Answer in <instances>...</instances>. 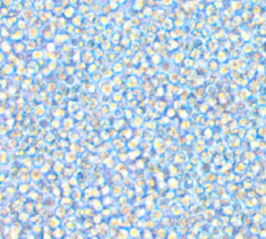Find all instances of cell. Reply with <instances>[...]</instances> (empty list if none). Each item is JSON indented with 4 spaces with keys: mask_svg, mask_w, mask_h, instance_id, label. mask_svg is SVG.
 <instances>
[{
    "mask_svg": "<svg viewBox=\"0 0 266 239\" xmlns=\"http://www.w3.org/2000/svg\"><path fill=\"white\" fill-rule=\"evenodd\" d=\"M31 178L34 181H40L43 178V171H42V169L41 171L40 169H34V171H31Z\"/></svg>",
    "mask_w": 266,
    "mask_h": 239,
    "instance_id": "cell-1",
    "label": "cell"
},
{
    "mask_svg": "<svg viewBox=\"0 0 266 239\" xmlns=\"http://www.w3.org/2000/svg\"><path fill=\"white\" fill-rule=\"evenodd\" d=\"M59 226V219L56 217H52L49 219V227L52 229H57Z\"/></svg>",
    "mask_w": 266,
    "mask_h": 239,
    "instance_id": "cell-2",
    "label": "cell"
},
{
    "mask_svg": "<svg viewBox=\"0 0 266 239\" xmlns=\"http://www.w3.org/2000/svg\"><path fill=\"white\" fill-rule=\"evenodd\" d=\"M64 234H65V231H64L62 228H57V229H54L53 236H54L55 238H62V237L64 236Z\"/></svg>",
    "mask_w": 266,
    "mask_h": 239,
    "instance_id": "cell-3",
    "label": "cell"
}]
</instances>
